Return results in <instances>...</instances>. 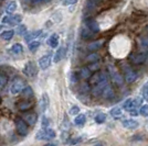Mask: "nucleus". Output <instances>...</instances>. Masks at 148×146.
<instances>
[{
	"label": "nucleus",
	"instance_id": "9",
	"mask_svg": "<svg viewBox=\"0 0 148 146\" xmlns=\"http://www.w3.org/2000/svg\"><path fill=\"white\" fill-rule=\"evenodd\" d=\"M47 43H48V45H49L51 49H56L58 45H59V35H58L56 33H53V34L48 39Z\"/></svg>",
	"mask_w": 148,
	"mask_h": 146
},
{
	"label": "nucleus",
	"instance_id": "31",
	"mask_svg": "<svg viewBox=\"0 0 148 146\" xmlns=\"http://www.w3.org/2000/svg\"><path fill=\"white\" fill-rule=\"evenodd\" d=\"M99 56L96 53H93V54H90L86 57V61L88 63H95V62H99Z\"/></svg>",
	"mask_w": 148,
	"mask_h": 146
},
{
	"label": "nucleus",
	"instance_id": "47",
	"mask_svg": "<svg viewBox=\"0 0 148 146\" xmlns=\"http://www.w3.org/2000/svg\"><path fill=\"white\" fill-rule=\"evenodd\" d=\"M48 145H58V143H49Z\"/></svg>",
	"mask_w": 148,
	"mask_h": 146
},
{
	"label": "nucleus",
	"instance_id": "12",
	"mask_svg": "<svg viewBox=\"0 0 148 146\" xmlns=\"http://www.w3.org/2000/svg\"><path fill=\"white\" fill-rule=\"evenodd\" d=\"M21 21H22V16L21 14H14V16H10L9 14V22H8V24L18 25Z\"/></svg>",
	"mask_w": 148,
	"mask_h": 146
},
{
	"label": "nucleus",
	"instance_id": "44",
	"mask_svg": "<svg viewBox=\"0 0 148 146\" xmlns=\"http://www.w3.org/2000/svg\"><path fill=\"white\" fill-rule=\"evenodd\" d=\"M139 111L137 109H130V116H138L139 113H138Z\"/></svg>",
	"mask_w": 148,
	"mask_h": 146
},
{
	"label": "nucleus",
	"instance_id": "27",
	"mask_svg": "<svg viewBox=\"0 0 148 146\" xmlns=\"http://www.w3.org/2000/svg\"><path fill=\"white\" fill-rule=\"evenodd\" d=\"M93 35H94V33H93V31L91 30V29L86 28V29H83V30H82V36L84 37V39L88 40V39H91Z\"/></svg>",
	"mask_w": 148,
	"mask_h": 146
},
{
	"label": "nucleus",
	"instance_id": "30",
	"mask_svg": "<svg viewBox=\"0 0 148 146\" xmlns=\"http://www.w3.org/2000/svg\"><path fill=\"white\" fill-rule=\"evenodd\" d=\"M31 107H32V103L31 102H28V101H25V102H21V103H19L18 108L21 111H25V110L30 109Z\"/></svg>",
	"mask_w": 148,
	"mask_h": 146
},
{
	"label": "nucleus",
	"instance_id": "18",
	"mask_svg": "<svg viewBox=\"0 0 148 146\" xmlns=\"http://www.w3.org/2000/svg\"><path fill=\"white\" fill-rule=\"evenodd\" d=\"M111 116L114 118V119H119L121 116H123V112H122V109L119 107H114L111 109Z\"/></svg>",
	"mask_w": 148,
	"mask_h": 146
},
{
	"label": "nucleus",
	"instance_id": "42",
	"mask_svg": "<svg viewBox=\"0 0 148 146\" xmlns=\"http://www.w3.org/2000/svg\"><path fill=\"white\" fill-rule=\"evenodd\" d=\"M6 84H7V78L5 76H1L0 75V88H2Z\"/></svg>",
	"mask_w": 148,
	"mask_h": 146
},
{
	"label": "nucleus",
	"instance_id": "38",
	"mask_svg": "<svg viewBox=\"0 0 148 146\" xmlns=\"http://www.w3.org/2000/svg\"><path fill=\"white\" fill-rule=\"evenodd\" d=\"M49 124H50V121L49 119L47 118V116H42V122H41V125H42V128H49Z\"/></svg>",
	"mask_w": 148,
	"mask_h": 146
},
{
	"label": "nucleus",
	"instance_id": "13",
	"mask_svg": "<svg viewBox=\"0 0 148 146\" xmlns=\"http://www.w3.org/2000/svg\"><path fill=\"white\" fill-rule=\"evenodd\" d=\"M136 79H137V74H136L134 70L130 69V70L126 73V75H125V80H126L128 84H132V82H134Z\"/></svg>",
	"mask_w": 148,
	"mask_h": 146
},
{
	"label": "nucleus",
	"instance_id": "10",
	"mask_svg": "<svg viewBox=\"0 0 148 146\" xmlns=\"http://www.w3.org/2000/svg\"><path fill=\"white\" fill-rule=\"evenodd\" d=\"M122 124H123L124 128H138L139 123L134 120V119H126V120H123L122 121Z\"/></svg>",
	"mask_w": 148,
	"mask_h": 146
},
{
	"label": "nucleus",
	"instance_id": "8",
	"mask_svg": "<svg viewBox=\"0 0 148 146\" xmlns=\"http://www.w3.org/2000/svg\"><path fill=\"white\" fill-rule=\"evenodd\" d=\"M110 73H111L112 79H113V81L115 84H117V85H122L123 84V77L121 76V74L118 73L116 69H114L113 67H111L110 68Z\"/></svg>",
	"mask_w": 148,
	"mask_h": 146
},
{
	"label": "nucleus",
	"instance_id": "22",
	"mask_svg": "<svg viewBox=\"0 0 148 146\" xmlns=\"http://www.w3.org/2000/svg\"><path fill=\"white\" fill-rule=\"evenodd\" d=\"M22 51H23V47H22V45L19 44V43H16V44H13L12 46H11V52H12L13 54H16V55L21 54Z\"/></svg>",
	"mask_w": 148,
	"mask_h": 146
},
{
	"label": "nucleus",
	"instance_id": "2",
	"mask_svg": "<svg viewBox=\"0 0 148 146\" xmlns=\"http://www.w3.org/2000/svg\"><path fill=\"white\" fill-rule=\"evenodd\" d=\"M146 59H147V53L146 52H139V53H136V54H133L130 56V62L135 65L143 64Z\"/></svg>",
	"mask_w": 148,
	"mask_h": 146
},
{
	"label": "nucleus",
	"instance_id": "41",
	"mask_svg": "<svg viewBox=\"0 0 148 146\" xmlns=\"http://www.w3.org/2000/svg\"><path fill=\"white\" fill-rule=\"evenodd\" d=\"M90 145H106L105 142H101V141H92V142H88Z\"/></svg>",
	"mask_w": 148,
	"mask_h": 146
},
{
	"label": "nucleus",
	"instance_id": "45",
	"mask_svg": "<svg viewBox=\"0 0 148 146\" xmlns=\"http://www.w3.org/2000/svg\"><path fill=\"white\" fill-rule=\"evenodd\" d=\"M8 22H9V16L5 17V18H3V20H2V23H8Z\"/></svg>",
	"mask_w": 148,
	"mask_h": 146
},
{
	"label": "nucleus",
	"instance_id": "17",
	"mask_svg": "<svg viewBox=\"0 0 148 146\" xmlns=\"http://www.w3.org/2000/svg\"><path fill=\"white\" fill-rule=\"evenodd\" d=\"M86 25L88 29H91L93 32H99V25L95 20H88L86 22Z\"/></svg>",
	"mask_w": 148,
	"mask_h": 146
},
{
	"label": "nucleus",
	"instance_id": "19",
	"mask_svg": "<svg viewBox=\"0 0 148 146\" xmlns=\"http://www.w3.org/2000/svg\"><path fill=\"white\" fill-rule=\"evenodd\" d=\"M14 35V31L13 30H7V31H3L2 33H1V39L2 40H5V41H9V40H11Z\"/></svg>",
	"mask_w": 148,
	"mask_h": 146
},
{
	"label": "nucleus",
	"instance_id": "40",
	"mask_svg": "<svg viewBox=\"0 0 148 146\" xmlns=\"http://www.w3.org/2000/svg\"><path fill=\"white\" fill-rule=\"evenodd\" d=\"M99 63H97V62H95V63H93L92 65L88 67V68H90V70H91V72H95V70H97V69H99Z\"/></svg>",
	"mask_w": 148,
	"mask_h": 146
},
{
	"label": "nucleus",
	"instance_id": "11",
	"mask_svg": "<svg viewBox=\"0 0 148 146\" xmlns=\"http://www.w3.org/2000/svg\"><path fill=\"white\" fill-rule=\"evenodd\" d=\"M41 33H42V30H37V31L31 32V33H27V35L25 36V42L30 43L31 41H33L34 39H37V37L40 36V35H41Z\"/></svg>",
	"mask_w": 148,
	"mask_h": 146
},
{
	"label": "nucleus",
	"instance_id": "1",
	"mask_svg": "<svg viewBox=\"0 0 148 146\" xmlns=\"http://www.w3.org/2000/svg\"><path fill=\"white\" fill-rule=\"evenodd\" d=\"M16 128H17V132L18 134H20L21 136H25L28 135V126H27V123L23 119H17L16 121Z\"/></svg>",
	"mask_w": 148,
	"mask_h": 146
},
{
	"label": "nucleus",
	"instance_id": "25",
	"mask_svg": "<svg viewBox=\"0 0 148 146\" xmlns=\"http://www.w3.org/2000/svg\"><path fill=\"white\" fill-rule=\"evenodd\" d=\"M22 93L25 98H32L33 97V90L30 86H25L23 90H22Z\"/></svg>",
	"mask_w": 148,
	"mask_h": 146
},
{
	"label": "nucleus",
	"instance_id": "4",
	"mask_svg": "<svg viewBox=\"0 0 148 146\" xmlns=\"http://www.w3.org/2000/svg\"><path fill=\"white\" fill-rule=\"evenodd\" d=\"M104 80H107V75L104 72H101V73L94 75L93 77H90V84L95 86L99 82H102V81H104Z\"/></svg>",
	"mask_w": 148,
	"mask_h": 146
},
{
	"label": "nucleus",
	"instance_id": "20",
	"mask_svg": "<svg viewBox=\"0 0 148 146\" xmlns=\"http://www.w3.org/2000/svg\"><path fill=\"white\" fill-rule=\"evenodd\" d=\"M16 9H17V2H16V1H11V2H9L8 6H7L6 12L8 13V14H12V13L16 11Z\"/></svg>",
	"mask_w": 148,
	"mask_h": 146
},
{
	"label": "nucleus",
	"instance_id": "48",
	"mask_svg": "<svg viewBox=\"0 0 148 146\" xmlns=\"http://www.w3.org/2000/svg\"><path fill=\"white\" fill-rule=\"evenodd\" d=\"M0 1H1V0H0Z\"/></svg>",
	"mask_w": 148,
	"mask_h": 146
},
{
	"label": "nucleus",
	"instance_id": "23",
	"mask_svg": "<svg viewBox=\"0 0 148 146\" xmlns=\"http://www.w3.org/2000/svg\"><path fill=\"white\" fill-rule=\"evenodd\" d=\"M103 93H104V97L106 99H111L113 96H114V90L111 86H106L105 89L103 90Z\"/></svg>",
	"mask_w": 148,
	"mask_h": 146
},
{
	"label": "nucleus",
	"instance_id": "16",
	"mask_svg": "<svg viewBox=\"0 0 148 146\" xmlns=\"http://www.w3.org/2000/svg\"><path fill=\"white\" fill-rule=\"evenodd\" d=\"M49 96H48V93H43L42 95V98H41V110L42 111H45V110L48 109V107H49Z\"/></svg>",
	"mask_w": 148,
	"mask_h": 146
},
{
	"label": "nucleus",
	"instance_id": "15",
	"mask_svg": "<svg viewBox=\"0 0 148 146\" xmlns=\"http://www.w3.org/2000/svg\"><path fill=\"white\" fill-rule=\"evenodd\" d=\"M79 76H80L82 79H90V77H91V70H90V68H86V67L81 68L80 72H79Z\"/></svg>",
	"mask_w": 148,
	"mask_h": 146
},
{
	"label": "nucleus",
	"instance_id": "3",
	"mask_svg": "<svg viewBox=\"0 0 148 146\" xmlns=\"http://www.w3.org/2000/svg\"><path fill=\"white\" fill-rule=\"evenodd\" d=\"M25 88V82L21 79H16L13 81V84L11 85V88H10V91L12 95H19L20 92L23 90Z\"/></svg>",
	"mask_w": 148,
	"mask_h": 146
},
{
	"label": "nucleus",
	"instance_id": "7",
	"mask_svg": "<svg viewBox=\"0 0 148 146\" xmlns=\"http://www.w3.org/2000/svg\"><path fill=\"white\" fill-rule=\"evenodd\" d=\"M51 62H52V59H51V55H44V56H42L40 59H39V66H40V68L41 69H48L50 67V65H51Z\"/></svg>",
	"mask_w": 148,
	"mask_h": 146
},
{
	"label": "nucleus",
	"instance_id": "33",
	"mask_svg": "<svg viewBox=\"0 0 148 146\" xmlns=\"http://www.w3.org/2000/svg\"><path fill=\"white\" fill-rule=\"evenodd\" d=\"M16 32H17L18 35H25V34H27V26L23 24L18 25V28H17Z\"/></svg>",
	"mask_w": 148,
	"mask_h": 146
},
{
	"label": "nucleus",
	"instance_id": "24",
	"mask_svg": "<svg viewBox=\"0 0 148 146\" xmlns=\"http://www.w3.org/2000/svg\"><path fill=\"white\" fill-rule=\"evenodd\" d=\"M44 131H45L47 140H53V139H56V133L54 130H52V128H44Z\"/></svg>",
	"mask_w": 148,
	"mask_h": 146
},
{
	"label": "nucleus",
	"instance_id": "46",
	"mask_svg": "<svg viewBox=\"0 0 148 146\" xmlns=\"http://www.w3.org/2000/svg\"><path fill=\"white\" fill-rule=\"evenodd\" d=\"M36 2H47V1H49V0H34Z\"/></svg>",
	"mask_w": 148,
	"mask_h": 146
},
{
	"label": "nucleus",
	"instance_id": "21",
	"mask_svg": "<svg viewBox=\"0 0 148 146\" xmlns=\"http://www.w3.org/2000/svg\"><path fill=\"white\" fill-rule=\"evenodd\" d=\"M63 53H64V49L63 47H59L58 51H56V55H54V57H53V62L54 63H59V62L62 59V57H63Z\"/></svg>",
	"mask_w": 148,
	"mask_h": 146
},
{
	"label": "nucleus",
	"instance_id": "43",
	"mask_svg": "<svg viewBox=\"0 0 148 146\" xmlns=\"http://www.w3.org/2000/svg\"><path fill=\"white\" fill-rule=\"evenodd\" d=\"M130 101H132V98H128L127 100H125V102L123 103V108L124 109H128V107H130Z\"/></svg>",
	"mask_w": 148,
	"mask_h": 146
},
{
	"label": "nucleus",
	"instance_id": "5",
	"mask_svg": "<svg viewBox=\"0 0 148 146\" xmlns=\"http://www.w3.org/2000/svg\"><path fill=\"white\" fill-rule=\"evenodd\" d=\"M23 74H25L27 77H33L36 74H37V69H36V66L32 62H28L25 65V68H23Z\"/></svg>",
	"mask_w": 148,
	"mask_h": 146
},
{
	"label": "nucleus",
	"instance_id": "35",
	"mask_svg": "<svg viewBox=\"0 0 148 146\" xmlns=\"http://www.w3.org/2000/svg\"><path fill=\"white\" fill-rule=\"evenodd\" d=\"M69 113H70L71 116H77V114L80 113V108H79L77 105H73V107H71V108H70Z\"/></svg>",
	"mask_w": 148,
	"mask_h": 146
},
{
	"label": "nucleus",
	"instance_id": "37",
	"mask_svg": "<svg viewBox=\"0 0 148 146\" xmlns=\"http://www.w3.org/2000/svg\"><path fill=\"white\" fill-rule=\"evenodd\" d=\"M139 114H142L143 116H148V104L143 105L139 109Z\"/></svg>",
	"mask_w": 148,
	"mask_h": 146
},
{
	"label": "nucleus",
	"instance_id": "39",
	"mask_svg": "<svg viewBox=\"0 0 148 146\" xmlns=\"http://www.w3.org/2000/svg\"><path fill=\"white\" fill-rule=\"evenodd\" d=\"M77 2V0H61V3L63 6H71V5H75Z\"/></svg>",
	"mask_w": 148,
	"mask_h": 146
},
{
	"label": "nucleus",
	"instance_id": "34",
	"mask_svg": "<svg viewBox=\"0 0 148 146\" xmlns=\"http://www.w3.org/2000/svg\"><path fill=\"white\" fill-rule=\"evenodd\" d=\"M69 130H70V123H69L68 116H64V121L62 124V132H69Z\"/></svg>",
	"mask_w": 148,
	"mask_h": 146
},
{
	"label": "nucleus",
	"instance_id": "28",
	"mask_svg": "<svg viewBox=\"0 0 148 146\" xmlns=\"http://www.w3.org/2000/svg\"><path fill=\"white\" fill-rule=\"evenodd\" d=\"M103 45V41H97V42H94V43H91V44H88V49H91V51H96L97 49H99L101 46Z\"/></svg>",
	"mask_w": 148,
	"mask_h": 146
},
{
	"label": "nucleus",
	"instance_id": "14",
	"mask_svg": "<svg viewBox=\"0 0 148 146\" xmlns=\"http://www.w3.org/2000/svg\"><path fill=\"white\" fill-rule=\"evenodd\" d=\"M85 122H86V116H84V114H77L76 118L74 119V124L76 125V126H82V125H84L85 124Z\"/></svg>",
	"mask_w": 148,
	"mask_h": 146
},
{
	"label": "nucleus",
	"instance_id": "36",
	"mask_svg": "<svg viewBox=\"0 0 148 146\" xmlns=\"http://www.w3.org/2000/svg\"><path fill=\"white\" fill-rule=\"evenodd\" d=\"M36 137H37V140H47V136H45V131H44V128L40 130V131L38 132L37 135H36Z\"/></svg>",
	"mask_w": 148,
	"mask_h": 146
},
{
	"label": "nucleus",
	"instance_id": "6",
	"mask_svg": "<svg viewBox=\"0 0 148 146\" xmlns=\"http://www.w3.org/2000/svg\"><path fill=\"white\" fill-rule=\"evenodd\" d=\"M22 119L27 122V124H29V125H34L38 121V116H37V113H34V112H30V113H25V114L22 116Z\"/></svg>",
	"mask_w": 148,
	"mask_h": 146
},
{
	"label": "nucleus",
	"instance_id": "26",
	"mask_svg": "<svg viewBox=\"0 0 148 146\" xmlns=\"http://www.w3.org/2000/svg\"><path fill=\"white\" fill-rule=\"evenodd\" d=\"M40 45H41V42H40V41L33 40L32 42L29 43V49H30L31 52H34V51H37V49H39Z\"/></svg>",
	"mask_w": 148,
	"mask_h": 146
},
{
	"label": "nucleus",
	"instance_id": "29",
	"mask_svg": "<svg viewBox=\"0 0 148 146\" xmlns=\"http://www.w3.org/2000/svg\"><path fill=\"white\" fill-rule=\"evenodd\" d=\"M106 121V116H105L104 113H99V114H96L95 116V122L97 123V124H102V123H104Z\"/></svg>",
	"mask_w": 148,
	"mask_h": 146
},
{
	"label": "nucleus",
	"instance_id": "32",
	"mask_svg": "<svg viewBox=\"0 0 148 146\" xmlns=\"http://www.w3.org/2000/svg\"><path fill=\"white\" fill-rule=\"evenodd\" d=\"M142 96H143V98H144V99L148 102V81L147 82H145V85L143 86Z\"/></svg>",
	"mask_w": 148,
	"mask_h": 146
}]
</instances>
